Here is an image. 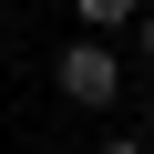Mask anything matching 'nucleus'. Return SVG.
Wrapping results in <instances>:
<instances>
[{
	"label": "nucleus",
	"mask_w": 154,
	"mask_h": 154,
	"mask_svg": "<svg viewBox=\"0 0 154 154\" xmlns=\"http://www.w3.org/2000/svg\"><path fill=\"white\" fill-rule=\"evenodd\" d=\"M134 21H144V62H154V11H134Z\"/></svg>",
	"instance_id": "nucleus-3"
},
{
	"label": "nucleus",
	"mask_w": 154,
	"mask_h": 154,
	"mask_svg": "<svg viewBox=\"0 0 154 154\" xmlns=\"http://www.w3.org/2000/svg\"><path fill=\"white\" fill-rule=\"evenodd\" d=\"M72 11H82V31H123V21L144 11V0H72Z\"/></svg>",
	"instance_id": "nucleus-2"
},
{
	"label": "nucleus",
	"mask_w": 154,
	"mask_h": 154,
	"mask_svg": "<svg viewBox=\"0 0 154 154\" xmlns=\"http://www.w3.org/2000/svg\"><path fill=\"white\" fill-rule=\"evenodd\" d=\"M113 82H123V72H113V51H103V41H62V103L103 113V103H113Z\"/></svg>",
	"instance_id": "nucleus-1"
},
{
	"label": "nucleus",
	"mask_w": 154,
	"mask_h": 154,
	"mask_svg": "<svg viewBox=\"0 0 154 154\" xmlns=\"http://www.w3.org/2000/svg\"><path fill=\"white\" fill-rule=\"evenodd\" d=\"M103 154H144V144H134V134H113V144H103Z\"/></svg>",
	"instance_id": "nucleus-4"
}]
</instances>
